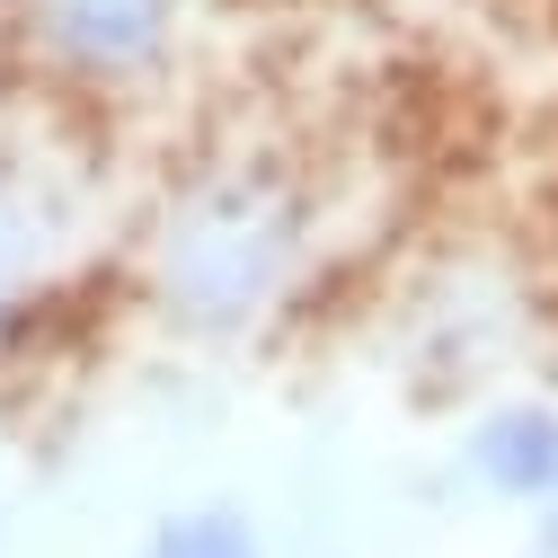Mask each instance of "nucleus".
Wrapping results in <instances>:
<instances>
[{"label":"nucleus","instance_id":"f257e3e1","mask_svg":"<svg viewBox=\"0 0 558 558\" xmlns=\"http://www.w3.org/2000/svg\"><path fill=\"white\" fill-rule=\"evenodd\" d=\"M319 204L275 151H204L143 231V302L169 337L240 345L311 284Z\"/></svg>","mask_w":558,"mask_h":558},{"label":"nucleus","instance_id":"f03ea898","mask_svg":"<svg viewBox=\"0 0 558 558\" xmlns=\"http://www.w3.org/2000/svg\"><path fill=\"white\" fill-rule=\"evenodd\" d=\"M204 0H19V62L53 98L124 107L151 98L195 36Z\"/></svg>","mask_w":558,"mask_h":558},{"label":"nucleus","instance_id":"7ed1b4c3","mask_svg":"<svg viewBox=\"0 0 558 558\" xmlns=\"http://www.w3.org/2000/svg\"><path fill=\"white\" fill-rule=\"evenodd\" d=\"M461 470H470L478 497H506V506L558 497V408H541V399L487 408L461 444Z\"/></svg>","mask_w":558,"mask_h":558},{"label":"nucleus","instance_id":"20e7f679","mask_svg":"<svg viewBox=\"0 0 558 558\" xmlns=\"http://www.w3.org/2000/svg\"><path fill=\"white\" fill-rule=\"evenodd\" d=\"M143 558H266V541L240 506H186L143 541Z\"/></svg>","mask_w":558,"mask_h":558},{"label":"nucleus","instance_id":"39448f33","mask_svg":"<svg viewBox=\"0 0 558 558\" xmlns=\"http://www.w3.org/2000/svg\"><path fill=\"white\" fill-rule=\"evenodd\" d=\"M27 248H36V222H27V204L0 186V293H10L19 275H27Z\"/></svg>","mask_w":558,"mask_h":558},{"label":"nucleus","instance_id":"423d86ee","mask_svg":"<svg viewBox=\"0 0 558 558\" xmlns=\"http://www.w3.org/2000/svg\"><path fill=\"white\" fill-rule=\"evenodd\" d=\"M532 549H541V558H558V497H541V506H532Z\"/></svg>","mask_w":558,"mask_h":558},{"label":"nucleus","instance_id":"0eeeda50","mask_svg":"<svg viewBox=\"0 0 558 558\" xmlns=\"http://www.w3.org/2000/svg\"><path fill=\"white\" fill-rule=\"evenodd\" d=\"M0 541H10V532H0Z\"/></svg>","mask_w":558,"mask_h":558},{"label":"nucleus","instance_id":"6e6552de","mask_svg":"<svg viewBox=\"0 0 558 558\" xmlns=\"http://www.w3.org/2000/svg\"><path fill=\"white\" fill-rule=\"evenodd\" d=\"M532 558H541V549H532Z\"/></svg>","mask_w":558,"mask_h":558}]
</instances>
